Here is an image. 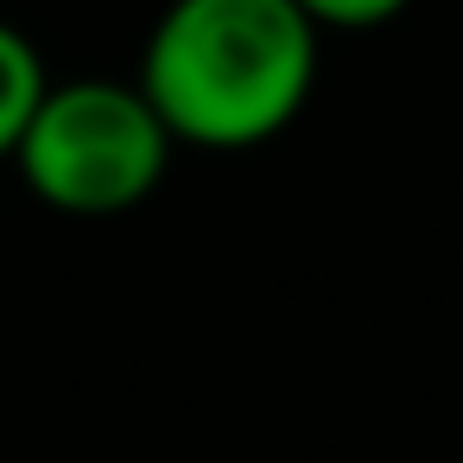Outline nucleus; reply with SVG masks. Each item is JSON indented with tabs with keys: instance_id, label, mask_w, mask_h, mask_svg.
<instances>
[{
	"instance_id": "nucleus-2",
	"label": "nucleus",
	"mask_w": 463,
	"mask_h": 463,
	"mask_svg": "<svg viewBox=\"0 0 463 463\" xmlns=\"http://www.w3.org/2000/svg\"><path fill=\"white\" fill-rule=\"evenodd\" d=\"M172 153L178 140L165 134L140 83H109V77L52 83L14 146L33 197L58 216L140 210L165 184Z\"/></svg>"
},
{
	"instance_id": "nucleus-3",
	"label": "nucleus",
	"mask_w": 463,
	"mask_h": 463,
	"mask_svg": "<svg viewBox=\"0 0 463 463\" xmlns=\"http://www.w3.org/2000/svg\"><path fill=\"white\" fill-rule=\"evenodd\" d=\"M45 90H52V77H45L39 45H33L20 26L0 20V159H14V146H20L33 109L45 102Z\"/></svg>"
},
{
	"instance_id": "nucleus-1",
	"label": "nucleus",
	"mask_w": 463,
	"mask_h": 463,
	"mask_svg": "<svg viewBox=\"0 0 463 463\" xmlns=\"http://www.w3.org/2000/svg\"><path fill=\"white\" fill-rule=\"evenodd\" d=\"M317 39L292 0H172L134 83L178 146L248 153L305 115Z\"/></svg>"
},
{
	"instance_id": "nucleus-4",
	"label": "nucleus",
	"mask_w": 463,
	"mask_h": 463,
	"mask_svg": "<svg viewBox=\"0 0 463 463\" xmlns=\"http://www.w3.org/2000/svg\"><path fill=\"white\" fill-rule=\"evenodd\" d=\"M292 7H298L317 33H374V26L400 20L412 0H292Z\"/></svg>"
}]
</instances>
